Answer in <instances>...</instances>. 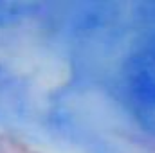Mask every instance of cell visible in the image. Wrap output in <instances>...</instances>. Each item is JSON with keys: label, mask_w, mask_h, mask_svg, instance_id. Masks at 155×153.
Here are the masks:
<instances>
[{"label": "cell", "mask_w": 155, "mask_h": 153, "mask_svg": "<svg viewBox=\"0 0 155 153\" xmlns=\"http://www.w3.org/2000/svg\"><path fill=\"white\" fill-rule=\"evenodd\" d=\"M0 153H38L27 142L13 135H0Z\"/></svg>", "instance_id": "1"}]
</instances>
